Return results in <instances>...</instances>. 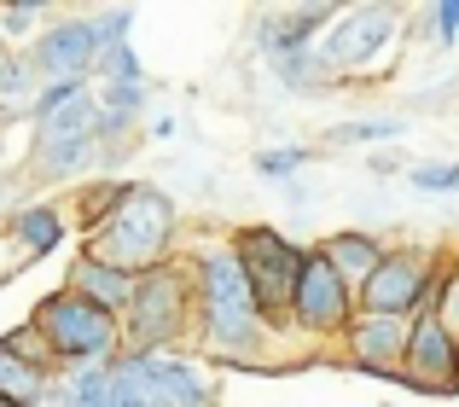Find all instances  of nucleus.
Returning a JSON list of instances; mask_svg holds the SVG:
<instances>
[{
    "instance_id": "obj_25",
    "label": "nucleus",
    "mask_w": 459,
    "mask_h": 407,
    "mask_svg": "<svg viewBox=\"0 0 459 407\" xmlns=\"http://www.w3.org/2000/svg\"><path fill=\"white\" fill-rule=\"evenodd\" d=\"M314 163L308 146H262L256 152V175H268V181H291V175H303Z\"/></svg>"
},
{
    "instance_id": "obj_12",
    "label": "nucleus",
    "mask_w": 459,
    "mask_h": 407,
    "mask_svg": "<svg viewBox=\"0 0 459 407\" xmlns=\"http://www.w3.org/2000/svg\"><path fill=\"white\" fill-rule=\"evenodd\" d=\"M407 332H413V320H395V315H360L349 320V332L337 343H343L349 367L367 378H390V385H402V355H407Z\"/></svg>"
},
{
    "instance_id": "obj_19",
    "label": "nucleus",
    "mask_w": 459,
    "mask_h": 407,
    "mask_svg": "<svg viewBox=\"0 0 459 407\" xmlns=\"http://www.w3.org/2000/svg\"><path fill=\"white\" fill-rule=\"evenodd\" d=\"M53 378H58V373L23 361V355H12L6 343H0V396H6L12 407H41L47 390H53Z\"/></svg>"
},
{
    "instance_id": "obj_2",
    "label": "nucleus",
    "mask_w": 459,
    "mask_h": 407,
    "mask_svg": "<svg viewBox=\"0 0 459 407\" xmlns=\"http://www.w3.org/2000/svg\"><path fill=\"white\" fill-rule=\"evenodd\" d=\"M175 245H180V210L157 186H123L111 215L93 233H82V256L111 262V268L134 273V280L163 268V262H175Z\"/></svg>"
},
{
    "instance_id": "obj_4",
    "label": "nucleus",
    "mask_w": 459,
    "mask_h": 407,
    "mask_svg": "<svg viewBox=\"0 0 459 407\" xmlns=\"http://www.w3.org/2000/svg\"><path fill=\"white\" fill-rule=\"evenodd\" d=\"M30 326L41 332L47 355H53L58 367H111L117 355H123V320L93 308L88 297H76L70 285H58V291H47L41 303H35Z\"/></svg>"
},
{
    "instance_id": "obj_9",
    "label": "nucleus",
    "mask_w": 459,
    "mask_h": 407,
    "mask_svg": "<svg viewBox=\"0 0 459 407\" xmlns=\"http://www.w3.org/2000/svg\"><path fill=\"white\" fill-rule=\"evenodd\" d=\"M18 58L35 70V82H93V65H100V12L58 18L47 30H35V41H23Z\"/></svg>"
},
{
    "instance_id": "obj_20",
    "label": "nucleus",
    "mask_w": 459,
    "mask_h": 407,
    "mask_svg": "<svg viewBox=\"0 0 459 407\" xmlns=\"http://www.w3.org/2000/svg\"><path fill=\"white\" fill-rule=\"evenodd\" d=\"M35 70L23 65L18 53L6 58V70H0V128H12V123H30V111H35Z\"/></svg>"
},
{
    "instance_id": "obj_16",
    "label": "nucleus",
    "mask_w": 459,
    "mask_h": 407,
    "mask_svg": "<svg viewBox=\"0 0 459 407\" xmlns=\"http://www.w3.org/2000/svg\"><path fill=\"white\" fill-rule=\"evenodd\" d=\"M65 285H70L76 297H88L93 308H105V315H117V320H123L128 297H134V273L111 268V262H93V256H76V262H70Z\"/></svg>"
},
{
    "instance_id": "obj_15",
    "label": "nucleus",
    "mask_w": 459,
    "mask_h": 407,
    "mask_svg": "<svg viewBox=\"0 0 459 407\" xmlns=\"http://www.w3.org/2000/svg\"><path fill=\"white\" fill-rule=\"evenodd\" d=\"M314 250H320V256L332 262V273H337V280H343L349 291L360 297V285H367L372 273H378V262H384V250H390V245H384V238L372 233V227H343V233L320 238Z\"/></svg>"
},
{
    "instance_id": "obj_32",
    "label": "nucleus",
    "mask_w": 459,
    "mask_h": 407,
    "mask_svg": "<svg viewBox=\"0 0 459 407\" xmlns=\"http://www.w3.org/2000/svg\"><path fill=\"white\" fill-rule=\"evenodd\" d=\"M6 58H12V47H6V41H0V70H6Z\"/></svg>"
},
{
    "instance_id": "obj_23",
    "label": "nucleus",
    "mask_w": 459,
    "mask_h": 407,
    "mask_svg": "<svg viewBox=\"0 0 459 407\" xmlns=\"http://www.w3.org/2000/svg\"><path fill=\"white\" fill-rule=\"evenodd\" d=\"M123 186L128 181H82L76 186V210H82V233H93V227L111 215V204L123 198Z\"/></svg>"
},
{
    "instance_id": "obj_34",
    "label": "nucleus",
    "mask_w": 459,
    "mask_h": 407,
    "mask_svg": "<svg viewBox=\"0 0 459 407\" xmlns=\"http://www.w3.org/2000/svg\"><path fill=\"white\" fill-rule=\"evenodd\" d=\"M0 407H12V402H6V396H0Z\"/></svg>"
},
{
    "instance_id": "obj_18",
    "label": "nucleus",
    "mask_w": 459,
    "mask_h": 407,
    "mask_svg": "<svg viewBox=\"0 0 459 407\" xmlns=\"http://www.w3.org/2000/svg\"><path fill=\"white\" fill-rule=\"evenodd\" d=\"M41 407H111V367H58Z\"/></svg>"
},
{
    "instance_id": "obj_17",
    "label": "nucleus",
    "mask_w": 459,
    "mask_h": 407,
    "mask_svg": "<svg viewBox=\"0 0 459 407\" xmlns=\"http://www.w3.org/2000/svg\"><path fill=\"white\" fill-rule=\"evenodd\" d=\"M100 169V140H58V146H30V181H88Z\"/></svg>"
},
{
    "instance_id": "obj_13",
    "label": "nucleus",
    "mask_w": 459,
    "mask_h": 407,
    "mask_svg": "<svg viewBox=\"0 0 459 407\" xmlns=\"http://www.w3.org/2000/svg\"><path fill=\"white\" fill-rule=\"evenodd\" d=\"M337 12L332 6H291V12H268L256 30V53L268 58V65H285V58L308 53L314 41L325 35V23H332Z\"/></svg>"
},
{
    "instance_id": "obj_3",
    "label": "nucleus",
    "mask_w": 459,
    "mask_h": 407,
    "mask_svg": "<svg viewBox=\"0 0 459 407\" xmlns=\"http://www.w3.org/2000/svg\"><path fill=\"white\" fill-rule=\"evenodd\" d=\"M180 343H192V273L175 256L134 280L123 308V355H163Z\"/></svg>"
},
{
    "instance_id": "obj_29",
    "label": "nucleus",
    "mask_w": 459,
    "mask_h": 407,
    "mask_svg": "<svg viewBox=\"0 0 459 407\" xmlns=\"http://www.w3.org/2000/svg\"><path fill=\"white\" fill-rule=\"evenodd\" d=\"M430 23H437V47H454V41H459V0L430 6Z\"/></svg>"
},
{
    "instance_id": "obj_24",
    "label": "nucleus",
    "mask_w": 459,
    "mask_h": 407,
    "mask_svg": "<svg viewBox=\"0 0 459 407\" xmlns=\"http://www.w3.org/2000/svg\"><path fill=\"white\" fill-rule=\"evenodd\" d=\"M425 315H437V320H442V332H448V338H459V256L442 262L437 297H430V308H425Z\"/></svg>"
},
{
    "instance_id": "obj_30",
    "label": "nucleus",
    "mask_w": 459,
    "mask_h": 407,
    "mask_svg": "<svg viewBox=\"0 0 459 407\" xmlns=\"http://www.w3.org/2000/svg\"><path fill=\"white\" fill-rule=\"evenodd\" d=\"M23 268H30V262H23V250L12 245V238H6V227H0V285H6V280H18Z\"/></svg>"
},
{
    "instance_id": "obj_8",
    "label": "nucleus",
    "mask_w": 459,
    "mask_h": 407,
    "mask_svg": "<svg viewBox=\"0 0 459 407\" xmlns=\"http://www.w3.org/2000/svg\"><path fill=\"white\" fill-rule=\"evenodd\" d=\"M355 320V291L332 273V262L320 250L303 256V273H297V291H291V308H285V332L308 343H337Z\"/></svg>"
},
{
    "instance_id": "obj_5",
    "label": "nucleus",
    "mask_w": 459,
    "mask_h": 407,
    "mask_svg": "<svg viewBox=\"0 0 459 407\" xmlns=\"http://www.w3.org/2000/svg\"><path fill=\"white\" fill-rule=\"evenodd\" d=\"M337 30H325L320 41H314V53H320V65L332 70L337 82H367V76H384V70L395 65V53H402V12L395 6H349L337 12Z\"/></svg>"
},
{
    "instance_id": "obj_21",
    "label": "nucleus",
    "mask_w": 459,
    "mask_h": 407,
    "mask_svg": "<svg viewBox=\"0 0 459 407\" xmlns=\"http://www.w3.org/2000/svg\"><path fill=\"white\" fill-rule=\"evenodd\" d=\"M273 76H280L291 93H332L337 88V76L320 65V53H314V47H308V53H297V58H285V65H273Z\"/></svg>"
},
{
    "instance_id": "obj_11",
    "label": "nucleus",
    "mask_w": 459,
    "mask_h": 407,
    "mask_svg": "<svg viewBox=\"0 0 459 407\" xmlns=\"http://www.w3.org/2000/svg\"><path fill=\"white\" fill-rule=\"evenodd\" d=\"M402 385L425 390V396H454L459 390V338L442 332L437 315H413L407 355H402Z\"/></svg>"
},
{
    "instance_id": "obj_28",
    "label": "nucleus",
    "mask_w": 459,
    "mask_h": 407,
    "mask_svg": "<svg viewBox=\"0 0 459 407\" xmlns=\"http://www.w3.org/2000/svg\"><path fill=\"white\" fill-rule=\"evenodd\" d=\"M47 18V12L41 6H6V12H0V41H6L12 47V35H23V30H35V23H41Z\"/></svg>"
},
{
    "instance_id": "obj_7",
    "label": "nucleus",
    "mask_w": 459,
    "mask_h": 407,
    "mask_svg": "<svg viewBox=\"0 0 459 407\" xmlns=\"http://www.w3.org/2000/svg\"><path fill=\"white\" fill-rule=\"evenodd\" d=\"M442 262L448 250H425V245H390L367 285H360L355 308L360 315H395V320H413L430 308L437 297V280H442Z\"/></svg>"
},
{
    "instance_id": "obj_26",
    "label": "nucleus",
    "mask_w": 459,
    "mask_h": 407,
    "mask_svg": "<svg viewBox=\"0 0 459 407\" xmlns=\"http://www.w3.org/2000/svg\"><path fill=\"white\" fill-rule=\"evenodd\" d=\"M407 186H419V193H459V163H407Z\"/></svg>"
},
{
    "instance_id": "obj_22",
    "label": "nucleus",
    "mask_w": 459,
    "mask_h": 407,
    "mask_svg": "<svg viewBox=\"0 0 459 407\" xmlns=\"http://www.w3.org/2000/svg\"><path fill=\"white\" fill-rule=\"evenodd\" d=\"M395 134H407L402 117H360V123H337L325 140L332 146H378V140H395Z\"/></svg>"
},
{
    "instance_id": "obj_10",
    "label": "nucleus",
    "mask_w": 459,
    "mask_h": 407,
    "mask_svg": "<svg viewBox=\"0 0 459 407\" xmlns=\"http://www.w3.org/2000/svg\"><path fill=\"white\" fill-rule=\"evenodd\" d=\"M30 128H35V146L100 140V93H93V82H41Z\"/></svg>"
},
{
    "instance_id": "obj_14",
    "label": "nucleus",
    "mask_w": 459,
    "mask_h": 407,
    "mask_svg": "<svg viewBox=\"0 0 459 407\" xmlns=\"http://www.w3.org/2000/svg\"><path fill=\"white\" fill-rule=\"evenodd\" d=\"M6 238L23 250V262H41V256H53L58 245H65V233H70V215L58 210L53 198H23V204H12L6 210Z\"/></svg>"
},
{
    "instance_id": "obj_33",
    "label": "nucleus",
    "mask_w": 459,
    "mask_h": 407,
    "mask_svg": "<svg viewBox=\"0 0 459 407\" xmlns=\"http://www.w3.org/2000/svg\"><path fill=\"white\" fill-rule=\"evenodd\" d=\"M0 158H6V140H0Z\"/></svg>"
},
{
    "instance_id": "obj_27",
    "label": "nucleus",
    "mask_w": 459,
    "mask_h": 407,
    "mask_svg": "<svg viewBox=\"0 0 459 407\" xmlns=\"http://www.w3.org/2000/svg\"><path fill=\"white\" fill-rule=\"evenodd\" d=\"M0 343H6L12 355H23V361H35V367H47V373H58V361H53V355H47L41 332H35L30 320H23V326H12V332H6V338H0Z\"/></svg>"
},
{
    "instance_id": "obj_6",
    "label": "nucleus",
    "mask_w": 459,
    "mask_h": 407,
    "mask_svg": "<svg viewBox=\"0 0 459 407\" xmlns=\"http://www.w3.org/2000/svg\"><path fill=\"white\" fill-rule=\"evenodd\" d=\"M227 245H233L238 268H245L250 291H256L262 320H268V326L280 332V326H285V308H291V291H297V273H303V256H308V250H297L291 238H285L280 227H268V221L238 227V233L227 238Z\"/></svg>"
},
{
    "instance_id": "obj_1",
    "label": "nucleus",
    "mask_w": 459,
    "mask_h": 407,
    "mask_svg": "<svg viewBox=\"0 0 459 407\" xmlns=\"http://www.w3.org/2000/svg\"><path fill=\"white\" fill-rule=\"evenodd\" d=\"M186 273H192V343L210 361H227V367L262 361L273 343V326L262 320L256 291H250L233 245L227 238H204L186 256Z\"/></svg>"
},
{
    "instance_id": "obj_31",
    "label": "nucleus",
    "mask_w": 459,
    "mask_h": 407,
    "mask_svg": "<svg viewBox=\"0 0 459 407\" xmlns=\"http://www.w3.org/2000/svg\"><path fill=\"white\" fill-rule=\"evenodd\" d=\"M372 169H378V175H390V169H407V163L395 158V152H378V158H372Z\"/></svg>"
}]
</instances>
